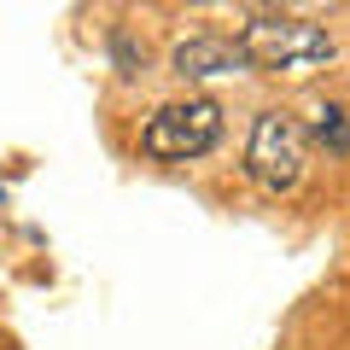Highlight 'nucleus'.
<instances>
[{
    "instance_id": "nucleus-2",
    "label": "nucleus",
    "mask_w": 350,
    "mask_h": 350,
    "mask_svg": "<svg viewBox=\"0 0 350 350\" xmlns=\"http://www.w3.org/2000/svg\"><path fill=\"white\" fill-rule=\"evenodd\" d=\"M222 140V111L216 100H170L146 117L140 129V152L158 163H193Z\"/></svg>"
},
{
    "instance_id": "nucleus-5",
    "label": "nucleus",
    "mask_w": 350,
    "mask_h": 350,
    "mask_svg": "<svg viewBox=\"0 0 350 350\" xmlns=\"http://www.w3.org/2000/svg\"><path fill=\"white\" fill-rule=\"evenodd\" d=\"M315 140L333 152H350V111H338V105H327L321 117H315Z\"/></svg>"
},
{
    "instance_id": "nucleus-6",
    "label": "nucleus",
    "mask_w": 350,
    "mask_h": 350,
    "mask_svg": "<svg viewBox=\"0 0 350 350\" xmlns=\"http://www.w3.org/2000/svg\"><path fill=\"white\" fill-rule=\"evenodd\" d=\"M117 64H123V76H135V70H140V59H135V41H129V36H117Z\"/></svg>"
},
{
    "instance_id": "nucleus-3",
    "label": "nucleus",
    "mask_w": 350,
    "mask_h": 350,
    "mask_svg": "<svg viewBox=\"0 0 350 350\" xmlns=\"http://www.w3.org/2000/svg\"><path fill=\"white\" fill-rule=\"evenodd\" d=\"M245 175L262 193H292L304 181V129L286 111H262L251 123V146H245Z\"/></svg>"
},
{
    "instance_id": "nucleus-4",
    "label": "nucleus",
    "mask_w": 350,
    "mask_h": 350,
    "mask_svg": "<svg viewBox=\"0 0 350 350\" xmlns=\"http://www.w3.org/2000/svg\"><path fill=\"white\" fill-rule=\"evenodd\" d=\"M170 70L199 82V76H234V70H251V64H245V53H239L234 36H187V41H175Z\"/></svg>"
},
{
    "instance_id": "nucleus-1",
    "label": "nucleus",
    "mask_w": 350,
    "mask_h": 350,
    "mask_svg": "<svg viewBox=\"0 0 350 350\" xmlns=\"http://www.w3.org/2000/svg\"><path fill=\"white\" fill-rule=\"evenodd\" d=\"M239 53L251 70H304V64L333 59V36L310 18H286V12H262L239 29Z\"/></svg>"
}]
</instances>
